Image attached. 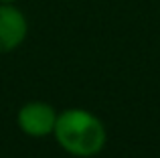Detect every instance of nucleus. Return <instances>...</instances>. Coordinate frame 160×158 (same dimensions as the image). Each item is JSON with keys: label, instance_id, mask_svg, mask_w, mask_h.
<instances>
[{"label": "nucleus", "instance_id": "nucleus-1", "mask_svg": "<svg viewBox=\"0 0 160 158\" xmlns=\"http://www.w3.org/2000/svg\"><path fill=\"white\" fill-rule=\"evenodd\" d=\"M57 142L73 156H93L106 144V128L93 114L85 110H67L57 116Z\"/></svg>", "mask_w": 160, "mask_h": 158}, {"label": "nucleus", "instance_id": "nucleus-2", "mask_svg": "<svg viewBox=\"0 0 160 158\" xmlns=\"http://www.w3.org/2000/svg\"><path fill=\"white\" fill-rule=\"evenodd\" d=\"M57 124V114L49 103L45 101H28L18 111V126L24 134L43 138L51 134Z\"/></svg>", "mask_w": 160, "mask_h": 158}, {"label": "nucleus", "instance_id": "nucleus-3", "mask_svg": "<svg viewBox=\"0 0 160 158\" xmlns=\"http://www.w3.org/2000/svg\"><path fill=\"white\" fill-rule=\"evenodd\" d=\"M28 24L24 14L12 4L0 2V53H10L24 41Z\"/></svg>", "mask_w": 160, "mask_h": 158}, {"label": "nucleus", "instance_id": "nucleus-4", "mask_svg": "<svg viewBox=\"0 0 160 158\" xmlns=\"http://www.w3.org/2000/svg\"><path fill=\"white\" fill-rule=\"evenodd\" d=\"M0 2H2V4H12L14 0H0Z\"/></svg>", "mask_w": 160, "mask_h": 158}]
</instances>
